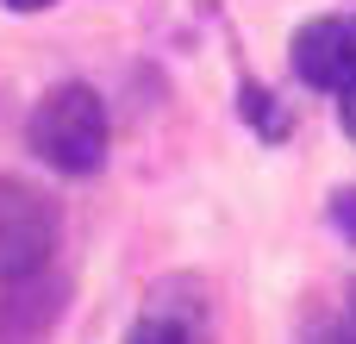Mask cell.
Segmentation results:
<instances>
[{
    "label": "cell",
    "mask_w": 356,
    "mask_h": 344,
    "mask_svg": "<svg viewBox=\"0 0 356 344\" xmlns=\"http://www.w3.org/2000/svg\"><path fill=\"white\" fill-rule=\"evenodd\" d=\"M25 144H31L38 163H50L56 175H94V169L106 163V144H113L100 94H94L88 81H56V88L31 107Z\"/></svg>",
    "instance_id": "1"
},
{
    "label": "cell",
    "mask_w": 356,
    "mask_h": 344,
    "mask_svg": "<svg viewBox=\"0 0 356 344\" xmlns=\"http://www.w3.org/2000/svg\"><path fill=\"white\" fill-rule=\"evenodd\" d=\"M56 232H63V213L44 188L19 182V175H0V282H19L31 269L50 263L56 251Z\"/></svg>",
    "instance_id": "2"
},
{
    "label": "cell",
    "mask_w": 356,
    "mask_h": 344,
    "mask_svg": "<svg viewBox=\"0 0 356 344\" xmlns=\"http://www.w3.org/2000/svg\"><path fill=\"white\" fill-rule=\"evenodd\" d=\"M294 75L307 88H344L356 81V13H325L294 31Z\"/></svg>",
    "instance_id": "3"
},
{
    "label": "cell",
    "mask_w": 356,
    "mask_h": 344,
    "mask_svg": "<svg viewBox=\"0 0 356 344\" xmlns=\"http://www.w3.org/2000/svg\"><path fill=\"white\" fill-rule=\"evenodd\" d=\"M63 295L69 282L63 276H19V282H0V344H38L56 320H63Z\"/></svg>",
    "instance_id": "4"
},
{
    "label": "cell",
    "mask_w": 356,
    "mask_h": 344,
    "mask_svg": "<svg viewBox=\"0 0 356 344\" xmlns=\"http://www.w3.org/2000/svg\"><path fill=\"white\" fill-rule=\"evenodd\" d=\"M125 344H207V301L200 282H163L150 295V307L138 313V326Z\"/></svg>",
    "instance_id": "5"
},
{
    "label": "cell",
    "mask_w": 356,
    "mask_h": 344,
    "mask_svg": "<svg viewBox=\"0 0 356 344\" xmlns=\"http://www.w3.org/2000/svg\"><path fill=\"white\" fill-rule=\"evenodd\" d=\"M238 113H244V119H250V132H257V138H269V144L294 132L288 107H275V94H269L263 81H244V88H238Z\"/></svg>",
    "instance_id": "6"
},
{
    "label": "cell",
    "mask_w": 356,
    "mask_h": 344,
    "mask_svg": "<svg viewBox=\"0 0 356 344\" xmlns=\"http://www.w3.org/2000/svg\"><path fill=\"white\" fill-rule=\"evenodd\" d=\"M300 344H356V307H344V313H325V320H313V326L300 332Z\"/></svg>",
    "instance_id": "7"
},
{
    "label": "cell",
    "mask_w": 356,
    "mask_h": 344,
    "mask_svg": "<svg viewBox=\"0 0 356 344\" xmlns=\"http://www.w3.org/2000/svg\"><path fill=\"white\" fill-rule=\"evenodd\" d=\"M332 226L356 244V188H338V194H332Z\"/></svg>",
    "instance_id": "8"
},
{
    "label": "cell",
    "mask_w": 356,
    "mask_h": 344,
    "mask_svg": "<svg viewBox=\"0 0 356 344\" xmlns=\"http://www.w3.org/2000/svg\"><path fill=\"white\" fill-rule=\"evenodd\" d=\"M338 113H344V132H350V144H356V81L338 88Z\"/></svg>",
    "instance_id": "9"
},
{
    "label": "cell",
    "mask_w": 356,
    "mask_h": 344,
    "mask_svg": "<svg viewBox=\"0 0 356 344\" xmlns=\"http://www.w3.org/2000/svg\"><path fill=\"white\" fill-rule=\"evenodd\" d=\"M6 13H44V6H56V0H0Z\"/></svg>",
    "instance_id": "10"
}]
</instances>
